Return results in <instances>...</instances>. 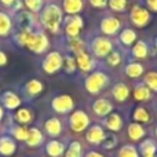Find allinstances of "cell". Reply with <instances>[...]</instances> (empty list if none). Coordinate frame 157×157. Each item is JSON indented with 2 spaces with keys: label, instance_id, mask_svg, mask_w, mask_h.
<instances>
[{
  "label": "cell",
  "instance_id": "6da1fadb",
  "mask_svg": "<svg viewBox=\"0 0 157 157\" xmlns=\"http://www.w3.org/2000/svg\"><path fill=\"white\" fill-rule=\"evenodd\" d=\"M17 41L21 46H26L29 50H32L33 52H43L48 46L47 37L43 33H32L29 30H24L19 35H17Z\"/></svg>",
  "mask_w": 157,
  "mask_h": 157
},
{
  "label": "cell",
  "instance_id": "7a4b0ae2",
  "mask_svg": "<svg viewBox=\"0 0 157 157\" xmlns=\"http://www.w3.org/2000/svg\"><path fill=\"white\" fill-rule=\"evenodd\" d=\"M61 10L57 7V6H48L46 7V10L43 11V15H41V21H43L44 26L48 28L52 32H57L58 28H59L61 24Z\"/></svg>",
  "mask_w": 157,
  "mask_h": 157
},
{
  "label": "cell",
  "instance_id": "3957f363",
  "mask_svg": "<svg viewBox=\"0 0 157 157\" xmlns=\"http://www.w3.org/2000/svg\"><path fill=\"white\" fill-rule=\"evenodd\" d=\"M88 116H87L84 112L77 110L71 116V120H69V124H71V128L76 132H80V131L86 130V127L88 125Z\"/></svg>",
  "mask_w": 157,
  "mask_h": 157
},
{
  "label": "cell",
  "instance_id": "277c9868",
  "mask_svg": "<svg viewBox=\"0 0 157 157\" xmlns=\"http://www.w3.org/2000/svg\"><path fill=\"white\" fill-rule=\"evenodd\" d=\"M52 109L58 113H68L73 109V101L68 95H61V97L54 98L52 101Z\"/></svg>",
  "mask_w": 157,
  "mask_h": 157
},
{
  "label": "cell",
  "instance_id": "5b68a950",
  "mask_svg": "<svg viewBox=\"0 0 157 157\" xmlns=\"http://www.w3.org/2000/svg\"><path fill=\"white\" fill-rule=\"evenodd\" d=\"M61 65H62V58H61V55L58 54V52H51V54H48L46 57V59H44L43 69L47 73H54V72H57L58 69L61 68Z\"/></svg>",
  "mask_w": 157,
  "mask_h": 157
},
{
  "label": "cell",
  "instance_id": "8992f818",
  "mask_svg": "<svg viewBox=\"0 0 157 157\" xmlns=\"http://www.w3.org/2000/svg\"><path fill=\"white\" fill-rule=\"evenodd\" d=\"M106 84V77L103 76L102 73H95L92 76H90L86 81V87L90 92L92 94H97L101 88Z\"/></svg>",
  "mask_w": 157,
  "mask_h": 157
},
{
  "label": "cell",
  "instance_id": "52a82bcc",
  "mask_svg": "<svg viewBox=\"0 0 157 157\" xmlns=\"http://www.w3.org/2000/svg\"><path fill=\"white\" fill-rule=\"evenodd\" d=\"M15 150H17L15 141L10 135L0 136V156L10 157L15 153Z\"/></svg>",
  "mask_w": 157,
  "mask_h": 157
},
{
  "label": "cell",
  "instance_id": "ba28073f",
  "mask_svg": "<svg viewBox=\"0 0 157 157\" xmlns=\"http://www.w3.org/2000/svg\"><path fill=\"white\" fill-rule=\"evenodd\" d=\"M2 103L4 105V108L11 110V109H17L21 105V99H19V97L17 94H14V92H11V91H7L2 95Z\"/></svg>",
  "mask_w": 157,
  "mask_h": 157
},
{
  "label": "cell",
  "instance_id": "9c48e42d",
  "mask_svg": "<svg viewBox=\"0 0 157 157\" xmlns=\"http://www.w3.org/2000/svg\"><path fill=\"white\" fill-rule=\"evenodd\" d=\"M87 141L91 142V144H101L105 138V132L103 130L99 127V125H92L88 131H87V135H86Z\"/></svg>",
  "mask_w": 157,
  "mask_h": 157
},
{
  "label": "cell",
  "instance_id": "30bf717a",
  "mask_svg": "<svg viewBox=\"0 0 157 157\" xmlns=\"http://www.w3.org/2000/svg\"><path fill=\"white\" fill-rule=\"evenodd\" d=\"M8 135L17 141H26L28 135H29V130L25 128L24 125H11L8 128Z\"/></svg>",
  "mask_w": 157,
  "mask_h": 157
},
{
  "label": "cell",
  "instance_id": "8fae6325",
  "mask_svg": "<svg viewBox=\"0 0 157 157\" xmlns=\"http://www.w3.org/2000/svg\"><path fill=\"white\" fill-rule=\"evenodd\" d=\"M63 152H65V146L58 141H50L46 145V153L50 157H61L63 155Z\"/></svg>",
  "mask_w": 157,
  "mask_h": 157
},
{
  "label": "cell",
  "instance_id": "7c38bea8",
  "mask_svg": "<svg viewBox=\"0 0 157 157\" xmlns=\"http://www.w3.org/2000/svg\"><path fill=\"white\" fill-rule=\"evenodd\" d=\"M44 128H46L47 134L51 136H57L61 134V131H62V125H61V121L58 119H55V117H52V119H48L46 121V124H44Z\"/></svg>",
  "mask_w": 157,
  "mask_h": 157
},
{
  "label": "cell",
  "instance_id": "4fadbf2b",
  "mask_svg": "<svg viewBox=\"0 0 157 157\" xmlns=\"http://www.w3.org/2000/svg\"><path fill=\"white\" fill-rule=\"evenodd\" d=\"M25 142H26L28 146H30V147L39 146V145L43 142V134H41L40 130H37V128H30L29 135H28V138Z\"/></svg>",
  "mask_w": 157,
  "mask_h": 157
},
{
  "label": "cell",
  "instance_id": "5bb4252c",
  "mask_svg": "<svg viewBox=\"0 0 157 157\" xmlns=\"http://www.w3.org/2000/svg\"><path fill=\"white\" fill-rule=\"evenodd\" d=\"M83 26V22H81V19L78 18V17H75V18L69 19L68 25H66V32H68L69 36H77L78 35V30H80V28Z\"/></svg>",
  "mask_w": 157,
  "mask_h": 157
},
{
  "label": "cell",
  "instance_id": "9a60e30c",
  "mask_svg": "<svg viewBox=\"0 0 157 157\" xmlns=\"http://www.w3.org/2000/svg\"><path fill=\"white\" fill-rule=\"evenodd\" d=\"M112 110V105L106 99H99L94 103V112L98 116H106Z\"/></svg>",
  "mask_w": 157,
  "mask_h": 157
},
{
  "label": "cell",
  "instance_id": "2e32d148",
  "mask_svg": "<svg viewBox=\"0 0 157 157\" xmlns=\"http://www.w3.org/2000/svg\"><path fill=\"white\" fill-rule=\"evenodd\" d=\"M131 17H132V21L136 25H145L147 22V19H149V14L144 8H135L132 11V14H131Z\"/></svg>",
  "mask_w": 157,
  "mask_h": 157
},
{
  "label": "cell",
  "instance_id": "e0dca14e",
  "mask_svg": "<svg viewBox=\"0 0 157 157\" xmlns=\"http://www.w3.org/2000/svg\"><path fill=\"white\" fill-rule=\"evenodd\" d=\"M92 48L97 55H105L110 51V43L108 40H103V39H98V40H95Z\"/></svg>",
  "mask_w": 157,
  "mask_h": 157
},
{
  "label": "cell",
  "instance_id": "ac0fdd59",
  "mask_svg": "<svg viewBox=\"0 0 157 157\" xmlns=\"http://www.w3.org/2000/svg\"><path fill=\"white\" fill-rule=\"evenodd\" d=\"M105 125H106V127H108L110 131H119L120 128H121L123 123H121V119H120L119 114H110V116L106 117Z\"/></svg>",
  "mask_w": 157,
  "mask_h": 157
},
{
  "label": "cell",
  "instance_id": "d6986e66",
  "mask_svg": "<svg viewBox=\"0 0 157 157\" xmlns=\"http://www.w3.org/2000/svg\"><path fill=\"white\" fill-rule=\"evenodd\" d=\"M141 153L144 155V157H155L156 155V144L150 139L144 141L141 144Z\"/></svg>",
  "mask_w": 157,
  "mask_h": 157
},
{
  "label": "cell",
  "instance_id": "ffe728a7",
  "mask_svg": "<svg viewBox=\"0 0 157 157\" xmlns=\"http://www.w3.org/2000/svg\"><path fill=\"white\" fill-rule=\"evenodd\" d=\"M33 119V114L29 109H18L15 113V120L19 124H28Z\"/></svg>",
  "mask_w": 157,
  "mask_h": 157
},
{
  "label": "cell",
  "instance_id": "44dd1931",
  "mask_svg": "<svg viewBox=\"0 0 157 157\" xmlns=\"http://www.w3.org/2000/svg\"><path fill=\"white\" fill-rule=\"evenodd\" d=\"M41 90H43V84H41L39 80H30V81H28V84L25 86V91H26V94L32 95V97L40 94Z\"/></svg>",
  "mask_w": 157,
  "mask_h": 157
},
{
  "label": "cell",
  "instance_id": "7402d4cb",
  "mask_svg": "<svg viewBox=\"0 0 157 157\" xmlns=\"http://www.w3.org/2000/svg\"><path fill=\"white\" fill-rule=\"evenodd\" d=\"M128 135H130L131 139L138 141V139H141L145 135V130L142 128V125L134 123V124H130V127H128Z\"/></svg>",
  "mask_w": 157,
  "mask_h": 157
},
{
  "label": "cell",
  "instance_id": "603a6c76",
  "mask_svg": "<svg viewBox=\"0 0 157 157\" xmlns=\"http://www.w3.org/2000/svg\"><path fill=\"white\" fill-rule=\"evenodd\" d=\"M11 29V21L10 17L4 13H0V36H6L8 35Z\"/></svg>",
  "mask_w": 157,
  "mask_h": 157
},
{
  "label": "cell",
  "instance_id": "cb8c5ba5",
  "mask_svg": "<svg viewBox=\"0 0 157 157\" xmlns=\"http://www.w3.org/2000/svg\"><path fill=\"white\" fill-rule=\"evenodd\" d=\"M81 7H83L81 0H65V2H63V8H65V11H68V13H71V14H75V13H77V11H80Z\"/></svg>",
  "mask_w": 157,
  "mask_h": 157
},
{
  "label": "cell",
  "instance_id": "d4e9b609",
  "mask_svg": "<svg viewBox=\"0 0 157 157\" xmlns=\"http://www.w3.org/2000/svg\"><path fill=\"white\" fill-rule=\"evenodd\" d=\"M119 21L117 19H113V18H109V19H105L102 22V30L105 33H114L117 29H119Z\"/></svg>",
  "mask_w": 157,
  "mask_h": 157
},
{
  "label": "cell",
  "instance_id": "484cf974",
  "mask_svg": "<svg viewBox=\"0 0 157 157\" xmlns=\"http://www.w3.org/2000/svg\"><path fill=\"white\" fill-rule=\"evenodd\" d=\"M65 157H81V145L80 142L73 141L71 142L68 150L65 153Z\"/></svg>",
  "mask_w": 157,
  "mask_h": 157
},
{
  "label": "cell",
  "instance_id": "4316f807",
  "mask_svg": "<svg viewBox=\"0 0 157 157\" xmlns=\"http://www.w3.org/2000/svg\"><path fill=\"white\" fill-rule=\"evenodd\" d=\"M77 63L83 71H90V69L92 68L91 59H90V57L87 54H84V52H81V54L77 55Z\"/></svg>",
  "mask_w": 157,
  "mask_h": 157
},
{
  "label": "cell",
  "instance_id": "83f0119b",
  "mask_svg": "<svg viewBox=\"0 0 157 157\" xmlns=\"http://www.w3.org/2000/svg\"><path fill=\"white\" fill-rule=\"evenodd\" d=\"M113 95L117 101H124L128 97V88L125 86H123V84H119V86L114 87Z\"/></svg>",
  "mask_w": 157,
  "mask_h": 157
},
{
  "label": "cell",
  "instance_id": "f1b7e54d",
  "mask_svg": "<svg viewBox=\"0 0 157 157\" xmlns=\"http://www.w3.org/2000/svg\"><path fill=\"white\" fill-rule=\"evenodd\" d=\"M119 157H139L136 149L132 146V145H127L124 146L119 153Z\"/></svg>",
  "mask_w": 157,
  "mask_h": 157
},
{
  "label": "cell",
  "instance_id": "f546056e",
  "mask_svg": "<svg viewBox=\"0 0 157 157\" xmlns=\"http://www.w3.org/2000/svg\"><path fill=\"white\" fill-rule=\"evenodd\" d=\"M134 95H135V99H138V101H145V99H147V98L150 97V92H149V90H147L146 87L139 86V87H136V90H135V92H134Z\"/></svg>",
  "mask_w": 157,
  "mask_h": 157
},
{
  "label": "cell",
  "instance_id": "4dcf8cb0",
  "mask_svg": "<svg viewBox=\"0 0 157 157\" xmlns=\"http://www.w3.org/2000/svg\"><path fill=\"white\" fill-rule=\"evenodd\" d=\"M134 119H135L136 121L146 123V121H149V114H147V112L145 110L144 108H138L134 112Z\"/></svg>",
  "mask_w": 157,
  "mask_h": 157
},
{
  "label": "cell",
  "instance_id": "1f68e13d",
  "mask_svg": "<svg viewBox=\"0 0 157 157\" xmlns=\"http://www.w3.org/2000/svg\"><path fill=\"white\" fill-rule=\"evenodd\" d=\"M142 72H144V69H142V66L138 65V63H131V65L127 68V73H128V76L130 77L139 76Z\"/></svg>",
  "mask_w": 157,
  "mask_h": 157
},
{
  "label": "cell",
  "instance_id": "d6a6232c",
  "mask_svg": "<svg viewBox=\"0 0 157 157\" xmlns=\"http://www.w3.org/2000/svg\"><path fill=\"white\" fill-rule=\"evenodd\" d=\"M116 144H117V139L113 135H105V138L102 141V145L105 149H112V147L116 146Z\"/></svg>",
  "mask_w": 157,
  "mask_h": 157
},
{
  "label": "cell",
  "instance_id": "836d02e7",
  "mask_svg": "<svg viewBox=\"0 0 157 157\" xmlns=\"http://www.w3.org/2000/svg\"><path fill=\"white\" fill-rule=\"evenodd\" d=\"M25 4L29 10L32 11H39L41 7V0H25Z\"/></svg>",
  "mask_w": 157,
  "mask_h": 157
},
{
  "label": "cell",
  "instance_id": "e575fe53",
  "mask_svg": "<svg viewBox=\"0 0 157 157\" xmlns=\"http://www.w3.org/2000/svg\"><path fill=\"white\" fill-rule=\"evenodd\" d=\"M134 54H135L136 57H145V55H146V46H145V43L139 41L135 46V48H134Z\"/></svg>",
  "mask_w": 157,
  "mask_h": 157
},
{
  "label": "cell",
  "instance_id": "d590c367",
  "mask_svg": "<svg viewBox=\"0 0 157 157\" xmlns=\"http://www.w3.org/2000/svg\"><path fill=\"white\" fill-rule=\"evenodd\" d=\"M134 39H135V35H134L132 30H125L121 35V40L124 41L125 44H131L134 41Z\"/></svg>",
  "mask_w": 157,
  "mask_h": 157
},
{
  "label": "cell",
  "instance_id": "8d00e7d4",
  "mask_svg": "<svg viewBox=\"0 0 157 157\" xmlns=\"http://www.w3.org/2000/svg\"><path fill=\"white\" fill-rule=\"evenodd\" d=\"M146 83L153 90H157V73H149L146 76Z\"/></svg>",
  "mask_w": 157,
  "mask_h": 157
},
{
  "label": "cell",
  "instance_id": "74e56055",
  "mask_svg": "<svg viewBox=\"0 0 157 157\" xmlns=\"http://www.w3.org/2000/svg\"><path fill=\"white\" fill-rule=\"evenodd\" d=\"M110 6H112L113 10L121 11L125 6V0H110Z\"/></svg>",
  "mask_w": 157,
  "mask_h": 157
},
{
  "label": "cell",
  "instance_id": "f35d334b",
  "mask_svg": "<svg viewBox=\"0 0 157 157\" xmlns=\"http://www.w3.org/2000/svg\"><path fill=\"white\" fill-rule=\"evenodd\" d=\"M71 48L75 52H77V54H81V52H83V43H81L80 40H73L71 43Z\"/></svg>",
  "mask_w": 157,
  "mask_h": 157
},
{
  "label": "cell",
  "instance_id": "ab89813d",
  "mask_svg": "<svg viewBox=\"0 0 157 157\" xmlns=\"http://www.w3.org/2000/svg\"><path fill=\"white\" fill-rule=\"evenodd\" d=\"M65 65H66V71L68 72H73L75 71V61H73V58H71V57H68L65 59Z\"/></svg>",
  "mask_w": 157,
  "mask_h": 157
},
{
  "label": "cell",
  "instance_id": "60d3db41",
  "mask_svg": "<svg viewBox=\"0 0 157 157\" xmlns=\"http://www.w3.org/2000/svg\"><path fill=\"white\" fill-rule=\"evenodd\" d=\"M119 62H120L119 54H116V52H114V54H112L110 57H109V63H110V65H117Z\"/></svg>",
  "mask_w": 157,
  "mask_h": 157
},
{
  "label": "cell",
  "instance_id": "b9f144b4",
  "mask_svg": "<svg viewBox=\"0 0 157 157\" xmlns=\"http://www.w3.org/2000/svg\"><path fill=\"white\" fill-rule=\"evenodd\" d=\"M7 63V57H6V54L3 51H0V66L6 65Z\"/></svg>",
  "mask_w": 157,
  "mask_h": 157
},
{
  "label": "cell",
  "instance_id": "7bdbcfd3",
  "mask_svg": "<svg viewBox=\"0 0 157 157\" xmlns=\"http://www.w3.org/2000/svg\"><path fill=\"white\" fill-rule=\"evenodd\" d=\"M92 6H97V7H102V6H105L106 0H91Z\"/></svg>",
  "mask_w": 157,
  "mask_h": 157
},
{
  "label": "cell",
  "instance_id": "ee69618b",
  "mask_svg": "<svg viewBox=\"0 0 157 157\" xmlns=\"http://www.w3.org/2000/svg\"><path fill=\"white\" fill-rule=\"evenodd\" d=\"M149 6L153 8V10L157 11V0H149Z\"/></svg>",
  "mask_w": 157,
  "mask_h": 157
},
{
  "label": "cell",
  "instance_id": "f6af8a7d",
  "mask_svg": "<svg viewBox=\"0 0 157 157\" xmlns=\"http://www.w3.org/2000/svg\"><path fill=\"white\" fill-rule=\"evenodd\" d=\"M86 157H103V156H101L99 153H97V152H90Z\"/></svg>",
  "mask_w": 157,
  "mask_h": 157
},
{
  "label": "cell",
  "instance_id": "bcb514c9",
  "mask_svg": "<svg viewBox=\"0 0 157 157\" xmlns=\"http://www.w3.org/2000/svg\"><path fill=\"white\" fill-rule=\"evenodd\" d=\"M17 0H2V3L3 4H6V6H11L13 3H15Z\"/></svg>",
  "mask_w": 157,
  "mask_h": 157
},
{
  "label": "cell",
  "instance_id": "7dc6e473",
  "mask_svg": "<svg viewBox=\"0 0 157 157\" xmlns=\"http://www.w3.org/2000/svg\"><path fill=\"white\" fill-rule=\"evenodd\" d=\"M3 114H4V110H3L2 105H0V120H2V119H3Z\"/></svg>",
  "mask_w": 157,
  "mask_h": 157
},
{
  "label": "cell",
  "instance_id": "c3c4849f",
  "mask_svg": "<svg viewBox=\"0 0 157 157\" xmlns=\"http://www.w3.org/2000/svg\"><path fill=\"white\" fill-rule=\"evenodd\" d=\"M156 135H157V128H156Z\"/></svg>",
  "mask_w": 157,
  "mask_h": 157
}]
</instances>
